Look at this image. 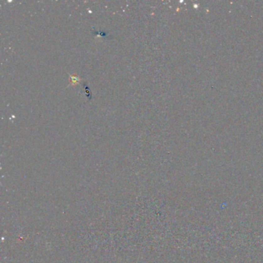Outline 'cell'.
<instances>
[{
    "mask_svg": "<svg viewBox=\"0 0 263 263\" xmlns=\"http://www.w3.org/2000/svg\"><path fill=\"white\" fill-rule=\"evenodd\" d=\"M69 80H70L69 86H77L81 81V78H80L78 74L73 73L69 75Z\"/></svg>",
    "mask_w": 263,
    "mask_h": 263,
    "instance_id": "cell-1",
    "label": "cell"
}]
</instances>
